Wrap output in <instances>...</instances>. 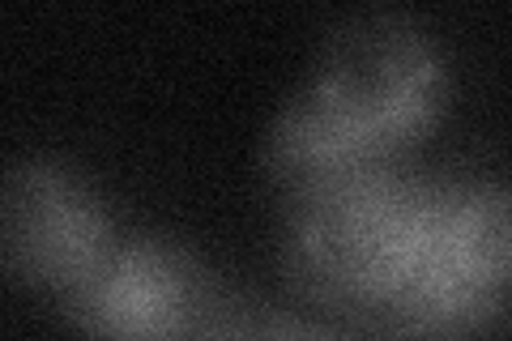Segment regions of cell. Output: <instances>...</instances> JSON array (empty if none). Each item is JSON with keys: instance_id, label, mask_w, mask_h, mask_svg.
<instances>
[{"instance_id": "6da1fadb", "label": "cell", "mask_w": 512, "mask_h": 341, "mask_svg": "<svg viewBox=\"0 0 512 341\" xmlns=\"http://www.w3.org/2000/svg\"><path fill=\"white\" fill-rule=\"evenodd\" d=\"M448 99L440 47L410 18L367 13L329 39L316 77L269 133V175L299 201L342 175L397 167L436 128Z\"/></svg>"}, {"instance_id": "7a4b0ae2", "label": "cell", "mask_w": 512, "mask_h": 341, "mask_svg": "<svg viewBox=\"0 0 512 341\" xmlns=\"http://www.w3.org/2000/svg\"><path fill=\"white\" fill-rule=\"evenodd\" d=\"M436 180L372 167L291 201V265L308 295L346 312H389L419 265Z\"/></svg>"}, {"instance_id": "3957f363", "label": "cell", "mask_w": 512, "mask_h": 341, "mask_svg": "<svg viewBox=\"0 0 512 341\" xmlns=\"http://www.w3.org/2000/svg\"><path fill=\"white\" fill-rule=\"evenodd\" d=\"M90 341H252L261 307L175 239H120L64 303Z\"/></svg>"}, {"instance_id": "277c9868", "label": "cell", "mask_w": 512, "mask_h": 341, "mask_svg": "<svg viewBox=\"0 0 512 341\" xmlns=\"http://www.w3.org/2000/svg\"><path fill=\"white\" fill-rule=\"evenodd\" d=\"M508 235L504 184L436 180L419 265L384 320L414 341L487 333L508 303Z\"/></svg>"}, {"instance_id": "5b68a950", "label": "cell", "mask_w": 512, "mask_h": 341, "mask_svg": "<svg viewBox=\"0 0 512 341\" xmlns=\"http://www.w3.org/2000/svg\"><path fill=\"white\" fill-rule=\"evenodd\" d=\"M120 243L103 192L69 162L26 158L0 171V273L60 307Z\"/></svg>"}, {"instance_id": "8992f818", "label": "cell", "mask_w": 512, "mask_h": 341, "mask_svg": "<svg viewBox=\"0 0 512 341\" xmlns=\"http://www.w3.org/2000/svg\"><path fill=\"white\" fill-rule=\"evenodd\" d=\"M252 341H346V337L325 329V324H316V320H303V316L261 312Z\"/></svg>"}]
</instances>
